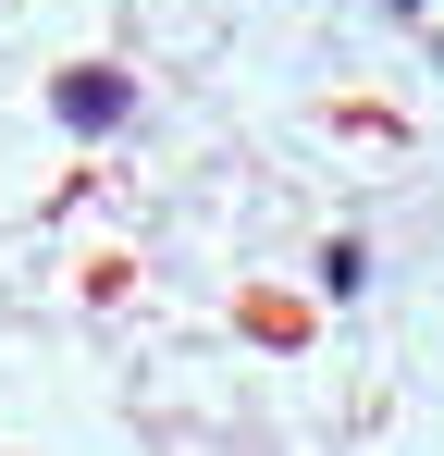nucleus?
I'll return each instance as SVG.
<instances>
[{
    "mask_svg": "<svg viewBox=\"0 0 444 456\" xmlns=\"http://www.w3.org/2000/svg\"><path fill=\"white\" fill-rule=\"evenodd\" d=\"M62 111H74V124H111V111H124V86H111V75H74Z\"/></svg>",
    "mask_w": 444,
    "mask_h": 456,
    "instance_id": "nucleus-1",
    "label": "nucleus"
}]
</instances>
